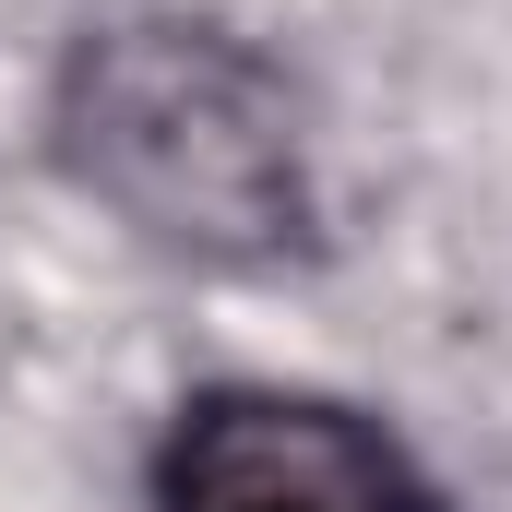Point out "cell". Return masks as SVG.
<instances>
[{
	"label": "cell",
	"instance_id": "1",
	"mask_svg": "<svg viewBox=\"0 0 512 512\" xmlns=\"http://www.w3.org/2000/svg\"><path fill=\"white\" fill-rule=\"evenodd\" d=\"M48 143L84 203H108L143 251L262 274L310 251V108L215 12H108L60 48Z\"/></svg>",
	"mask_w": 512,
	"mask_h": 512
},
{
	"label": "cell",
	"instance_id": "2",
	"mask_svg": "<svg viewBox=\"0 0 512 512\" xmlns=\"http://www.w3.org/2000/svg\"><path fill=\"white\" fill-rule=\"evenodd\" d=\"M155 512H441V489L346 393L215 382L155 441Z\"/></svg>",
	"mask_w": 512,
	"mask_h": 512
}]
</instances>
